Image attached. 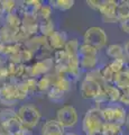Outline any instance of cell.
Returning a JSON list of instances; mask_svg holds the SVG:
<instances>
[{
    "mask_svg": "<svg viewBox=\"0 0 129 135\" xmlns=\"http://www.w3.org/2000/svg\"><path fill=\"white\" fill-rule=\"evenodd\" d=\"M105 119L102 116L101 108L94 107L90 108L85 113L82 120V131L85 134H93V133H101L105 125Z\"/></svg>",
    "mask_w": 129,
    "mask_h": 135,
    "instance_id": "6da1fadb",
    "label": "cell"
},
{
    "mask_svg": "<svg viewBox=\"0 0 129 135\" xmlns=\"http://www.w3.org/2000/svg\"><path fill=\"white\" fill-rule=\"evenodd\" d=\"M83 43L100 51L107 46L108 35L103 28L98 26H91L83 34Z\"/></svg>",
    "mask_w": 129,
    "mask_h": 135,
    "instance_id": "7a4b0ae2",
    "label": "cell"
},
{
    "mask_svg": "<svg viewBox=\"0 0 129 135\" xmlns=\"http://www.w3.org/2000/svg\"><path fill=\"white\" fill-rule=\"evenodd\" d=\"M20 101L18 84L14 81H6L0 86V105L5 108H10Z\"/></svg>",
    "mask_w": 129,
    "mask_h": 135,
    "instance_id": "3957f363",
    "label": "cell"
},
{
    "mask_svg": "<svg viewBox=\"0 0 129 135\" xmlns=\"http://www.w3.org/2000/svg\"><path fill=\"white\" fill-rule=\"evenodd\" d=\"M17 116L22 125L28 129L36 127L40 120V112L38 110V108L30 105L20 106L17 110Z\"/></svg>",
    "mask_w": 129,
    "mask_h": 135,
    "instance_id": "277c9868",
    "label": "cell"
},
{
    "mask_svg": "<svg viewBox=\"0 0 129 135\" xmlns=\"http://www.w3.org/2000/svg\"><path fill=\"white\" fill-rule=\"evenodd\" d=\"M56 122L64 129L74 127L79 122V115L76 109L71 105H65L56 112Z\"/></svg>",
    "mask_w": 129,
    "mask_h": 135,
    "instance_id": "5b68a950",
    "label": "cell"
},
{
    "mask_svg": "<svg viewBox=\"0 0 129 135\" xmlns=\"http://www.w3.org/2000/svg\"><path fill=\"white\" fill-rule=\"evenodd\" d=\"M30 69V77L35 79H39L44 75L51 73L54 69L53 59H45V60L35 61L32 65H29Z\"/></svg>",
    "mask_w": 129,
    "mask_h": 135,
    "instance_id": "8992f818",
    "label": "cell"
},
{
    "mask_svg": "<svg viewBox=\"0 0 129 135\" xmlns=\"http://www.w3.org/2000/svg\"><path fill=\"white\" fill-rule=\"evenodd\" d=\"M116 9H117V1L115 0H103L102 1L99 12L106 24H119L116 17Z\"/></svg>",
    "mask_w": 129,
    "mask_h": 135,
    "instance_id": "52a82bcc",
    "label": "cell"
},
{
    "mask_svg": "<svg viewBox=\"0 0 129 135\" xmlns=\"http://www.w3.org/2000/svg\"><path fill=\"white\" fill-rule=\"evenodd\" d=\"M100 91H101V87L98 83L90 81V80L83 79V81L80 84V95L83 99L94 100L100 94Z\"/></svg>",
    "mask_w": 129,
    "mask_h": 135,
    "instance_id": "ba28073f",
    "label": "cell"
},
{
    "mask_svg": "<svg viewBox=\"0 0 129 135\" xmlns=\"http://www.w3.org/2000/svg\"><path fill=\"white\" fill-rule=\"evenodd\" d=\"M68 41H69L68 34L63 31H55L51 36L47 37L48 45H49V47L52 49L53 52L64 50Z\"/></svg>",
    "mask_w": 129,
    "mask_h": 135,
    "instance_id": "9c48e42d",
    "label": "cell"
},
{
    "mask_svg": "<svg viewBox=\"0 0 129 135\" xmlns=\"http://www.w3.org/2000/svg\"><path fill=\"white\" fill-rule=\"evenodd\" d=\"M38 26L39 23L37 20L36 16L33 15H23L22 16V28L24 32H26L30 37L38 34Z\"/></svg>",
    "mask_w": 129,
    "mask_h": 135,
    "instance_id": "30bf717a",
    "label": "cell"
},
{
    "mask_svg": "<svg viewBox=\"0 0 129 135\" xmlns=\"http://www.w3.org/2000/svg\"><path fill=\"white\" fill-rule=\"evenodd\" d=\"M111 108H112V124H116L118 126H122L125 125L126 122V117H127V110L126 107H123L121 104H110Z\"/></svg>",
    "mask_w": 129,
    "mask_h": 135,
    "instance_id": "8fae6325",
    "label": "cell"
},
{
    "mask_svg": "<svg viewBox=\"0 0 129 135\" xmlns=\"http://www.w3.org/2000/svg\"><path fill=\"white\" fill-rule=\"evenodd\" d=\"M107 56H109L112 60H121L126 63L127 65H129V60L123 51V45L121 44H111L107 47L106 50Z\"/></svg>",
    "mask_w": 129,
    "mask_h": 135,
    "instance_id": "7c38bea8",
    "label": "cell"
},
{
    "mask_svg": "<svg viewBox=\"0 0 129 135\" xmlns=\"http://www.w3.org/2000/svg\"><path fill=\"white\" fill-rule=\"evenodd\" d=\"M64 128L56 119H47L42 126L40 135H64Z\"/></svg>",
    "mask_w": 129,
    "mask_h": 135,
    "instance_id": "4fadbf2b",
    "label": "cell"
},
{
    "mask_svg": "<svg viewBox=\"0 0 129 135\" xmlns=\"http://www.w3.org/2000/svg\"><path fill=\"white\" fill-rule=\"evenodd\" d=\"M34 59V54H33L29 50H27L25 46H23V49L14 54L12 56L8 59V61L17 63V64H22V65H28V63L33 61Z\"/></svg>",
    "mask_w": 129,
    "mask_h": 135,
    "instance_id": "5bb4252c",
    "label": "cell"
},
{
    "mask_svg": "<svg viewBox=\"0 0 129 135\" xmlns=\"http://www.w3.org/2000/svg\"><path fill=\"white\" fill-rule=\"evenodd\" d=\"M47 44H48V42H47L46 37H44L43 35H40V34H37V35L30 37V38L24 44V46L27 50H29L33 54H35L39 49H42L43 46L47 45Z\"/></svg>",
    "mask_w": 129,
    "mask_h": 135,
    "instance_id": "9a60e30c",
    "label": "cell"
},
{
    "mask_svg": "<svg viewBox=\"0 0 129 135\" xmlns=\"http://www.w3.org/2000/svg\"><path fill=\"white\" fill-rule=\"evenodd\" d=\"M101 90L103 91V94L106 95L107 101L109 104H117V103H119L120 90L116 86H113V84L106 83L105 86L101 88Z\"/></svg>",
    "mask_w": 129,
    "mask_h": 135,
    "instance_id": "2e32d148",
    "label": "cell"
},
{
    "mask_svg": "<svg viewBox=\"0 0 129 135\" xmlns=\"http://www.w3.org/2000/svg\"><path fill=\"white\" fill-rule=\"evenodd\" d=\"M5 26L14 31H18L22 27V16L16 11V9L10 14L5 15Z\"/></svg>",
    "mask_w": 129,
    "mask_h": 135,
    "instance_id": "e0dca14e",
    "label": "cell"
},
{
    "mask_svg": "<svg viewBox=\"0 0 129 135\" xmlns=\"http://www.w3.org/2000/svg\"><path fill=\"white\" fill-rule=\"evenodd\" d=\"M20 84V87L23 88V90L25 91V94L27 95V97L34 96L36 94H38L37 91V79L35 78H29L25 81H22V82H18Z\"/></svg>",
    "mask_w": 129,
    "mask_h": 135,
    "instance_id": "ac0fdd59",
    "label": "cell"
},
{
    "mask_svg": "<svg viewBox=\"0 0 129 135\" xmlns=\"http://www.w3.org/2000/svg\"><path fill=\"white\" fill-rule=\"evenodd\" d=\"M116 17H117L119 23L129 18V1L128 0H120V1H117Z\"/></svg>",
    "mask_w": 129,
    "mask_h": 135,
    "instance_id": "d6986e66",
    "label": "cell"
},
{
    "mask_svg": "<svg viewBox=\"0 0 129 135\" xmlns=\"http://www.w3.org/2000/svg\"><path fill=\"white\" fill-rule=\"evenodd\" d=\"M98 63H99V56H84V57H80V68L81 70L84 71H91L98 68Z\"/></svg>",
    "mask_w": 129,
    "mask_h": 135,
    "instance_id": "ffe728a7",
    "label": "cell"
},
{
    "mask_svg": "<svg viewBox=\"0 0 129 135\" xmlns=\"http://www.w3.org/2000/svg\"><path fill=\"white\" fill-rule=\"evenodd\" d=\"M55 32V25H54L53 19L44 20V22H39L38 26V34L43 35L44 37H49L52 34Z\"/></svg>",
    "mask_w": 129,
    "mask_h": 135,
    "instance_id": "44dd1931",
    "label": "cell"
},
{
    "mask_svg": "<svg viewBox=\"0 0 129 135\" xmlns=\"http://www.w3.org/2000/svg\"><path fill=\"white\" fill-rule=\"evenodd\" d=\"M84 79L98 83L101 88L106 84L105 80H103V77H102V73H101V68H95V69H93V70L88 71V72L85 73V78Z\"/></svg>",
    "mask_w": 129,
    "mask_h": 135,
    "instance_id": "7402d4cb",
    "label": "cell"
},
{
    "mask_svg": "<svg viewBox=\"0 0 129 135\" xmlns=\"http://www.w3.org/2000/svg\"><path fill=\"white\" fill-rule=\"evenodd\" d=\"M79 49H80V42H79V40L71 38L66 42L64 51L69 55V57H75V56H79Z\"/></svg>",
    "mask_w": 129,
    "mask_h": 135,
    "instance_id": "603a6c76",
    "label": "cell"
},
{
    "mask_svg": "<svg viewBox=\"0 0 129 135\" xmlns=\"http://www.w3.org/2000/svg\"><path fill=\"white\" fill-rule=\"evenodd\" d=\"M48 5L51 6L53 9L55 8L57 10L65 11L73 7L74 1L73 0H51V1H48Z\"/></svg>",
    "mask_w": 129,
    "mask_h": 135,
    "instance_id": "cb8c5ba5",
    "label": "cell"
},
{
    "mask_svg": "<svg viewBox=\"0 0 129 135\" xmlns=\"http://www.w3.org/2000/svg\"><path fill=\"white\" fill-rule=\"evenodd\" d=\"M16 33H17V31H14V29H10V28L5 26L1 31H0V41L5 44L16 43L15 42Z\"/></svg>",
    "mask_w": 129,
    "mask_h": 135,
    "instance_id": "d4e9b609",
    "label": "cell"
},
{
    "mask_svg": "<svg viewBox=\"0 0 129 135\" xmlns=\"http://www.w3.org/2000/svg\"><path fill=\"white\" fill-rule=\"evenodd\" d=\"M113 86L117 87L119 90L125 89V88H129V75L126 72V70H123L122 72H120L116 75Z\"/></svg>",
    "mask_w": 129,
    "mask_h": 135,
    "instance_id": "484cf974",
    "label": "cell"
},
{
    "mask_svg": "<svg viewBox=\"0 0 129 135\" xmlns=\"http://www.w3.org/2000/svg\"><path fill=\"white\" fill-rule=\"evenodd\" d=\"M102 135H123L122 127L112 123H105L101 131Z\"/></svg>",
    "mask_w": 129,
    "mask_h": 135,
    "instance_id": "4316f807",
    "label": "cell"
},
{
    "mask_svg": "<svg viewBox=\"0 0 129 135\" xmlns=\"http://www.w3.org/2000/svg\"><path fill=\"white\" fill-rule=\"evenodd\" d=\"M52 14H53V8L49 5H44L43 3V6L40 7V9L37 12L36 18L38 20V23L44 22V20L52 19Z\"/></svg>",
    "mask_w": 129,
    "mask_h": 135,
    "instance_id": "83f0119b",
    "label": "cell"
},
{
    "mask_svg": "<svg viewBox=\"0 0 129 135\" xmlns=\"http://www.w3.org/2000/svg\"><path fill=\"white\" fill-rule=\"evenodd\" d=\"M51 88H52V81H51V78H49L48 74L37 79V91H38L39 94L47 92Z\"/></svg>",
    "mask_w": 129,
    "mask_h": 135,
    "instance_id": "f1b7e54d",
    "label": "cell"
},
{
    "mask_svg": "<svg viewBox=\"0 0 129 135\" xmlns=\"http://www.w3.org/2000/svg\"><path fill=\"white\" fill-rule=\"evenodd\" d=\"M99 54V51L95 50L92 46L88 44L82 43L80 44V49H79V57H84V56H97Z\"/></svg>",
    "mask_w": 129,
    "mask_h": 135,
    "instance_id": "f546056e",
    "label": "cell"
},
{
    "mask_svg": "<svg viewBox=\"0 0 129 135\" xmlns=\"http://www.w3.org/2000/svg\"><path fill=\"white\" fill-rule=\"evenodd\" d=\"M47 97H48V99L49 100H52V101H56V103H59V101H62L64 99V97H65V92L64 91H62L61 89H59V88H56V87H52L51 89H49L47 92Z\"/></svg>",
    "mask_w": 129,
    "mask_h": 135,
    "instance_id": "4dcf8cb0",
    "label": "cell"
},
{
    "mask_svg": "<svg viewBox=\"0 0 129 135\" xmlns=\"http://www.w3.org/2000/svg\"><path fill=\"white\" fill-rule=\"evenodd\" d=\"M16 6H17V1H15V0H0V7H1L3 16L15 11Z\"/></svg>",
    "mask_w": 129,
    "mask_h": 135,
    "instance_id": "1f68e13d",
    "label": "cell"
},
{
    "mask_svg": "<svg viewBox=\"0 0 129 135\" xmlns=\"http://www.w3.org/2000/svg\"><path fill=\"white\" fill-rule=\"evenodd\" d=\"M101 73H102V77L103 80H105L106 83H109V84H113L115 82V79H116V73L112 72V70L109 68V65L106 64L101 68Z\"/></svg>",
    "mask_w": 129,
    "mask_h": 135,
    "instance_id": "d6a6232c",
    "label": "cell"
},
{
    "mask_svg": "<svg viewBox=\"0 0 129 135\" xmlns=\"http://www.w3.org/2000/svg\"><path fill=\"white\" fill-rule=\"evenodd\" d=\"M108 65H109V68L112 70V72L116 73V74L122 72L125 70V68L127 66L126 63L121 60H112L110 63H108Z\"/></svg>",
    "mask_w": 129,
    "mask_h": 135,
    "instance_id": "836d02e7",
    "label": "cell"
},
{
    "mask_svg": "<svg viewBox=\"0 0 129 135\" xmlns=\"http://www.w3.org/2000/svg\"><path fill=\"white\" fill-rule=\"evenodd\" d=\"M119 104H121L123 107H129V88L120 90V99Z\"/></svg>",
    "mask_w": 129,
    "mask_h": 135,
    "instance_id": "e575fe53",
    "label": "cell"
},
{
    "mask_svg": "<svg viewBox=\"0 0 129 135\" xmlns=\"http://www.w3.org/2000/svg\"><path fill=\"white\" fill-rule=\"evenodd\" d=\"M8 81V72H7V63L0 64V83Z\"/></svg>",
    "mask_w": 129,
    "mask_h": 135,
    "instance_id": "d590c367",
    "label": "cell"
},
{
    "mask_svg": "<svg viewBox=\"0 0 129 135\" xmlns=\"http://www.w3.org/2000/svg\"><path fill=\"white\" fill-rule=\"evenodd\" d=\"M101 3H102L101 0H88V1H86V5H88L91 8V9H93L95 11H99L100 10Z\"/></svg>",
    "mask_w": 129,
    "mask_h": 135,
    "instance_id": "8d00e7d4",
    "label": "cell"
},
{
    "mask_svg": "<svg viewBox=\"0 0 129 135\" xmlns=\"http://www.w3.org/2000/svg\"><path fill=\"white\" fill-rule=\"evenodd\" d=\"M120 28H121V31L126 34H129V18L122 20V22H120Z\"/></svg>",
    "mask_w": 129,
    "mask_h": 135,
    "instance_id": "74e56055",
    "label": "cell"
},
{
    "mask_svg": "<svg viewBox=\"0 0 129 135\" xmlns=\"http://www.w3.org/2000/svg\"><path fill=\"white\" fill-rule=\"evenodd\" d=\"M123 51H125L126 56L128 57V60H129V42H127V43L123 45Z\"/></svg>",
    "mask_w": 129,
    "mask_h": 135,
    "instance_id": "f35d334b",
    "label": "cell"
},
{
    "mask_svg": "<svg viewBox=\"0 0 129 135\" xmlns=\"http://www.w3.org/2000/svg\"><path fill=\"white\" fill-rule=\"evenodd\" d=\"M5 27V16H0V31Z\"/></svg>",
    "mask_w": 129,
    "mask_h": 135,
    "instance_id": "ab89813d",
    "label": "cell"
},
{
    "mask_svg": "<svg viewBox=\"0 0 129 135\" xmlns=\"http://www.w3.org/2000/svg\"><path fill=\"white\" fill-rule=\"evenodd\" d=\"M125 126H126L127 129L129 131V113H127V117H126V122H125Z\"/></svg>",
    "mask_w": 129,
    "mask_h": 135,
    "instance_id": "60d3db41",
    "label": "cell"
},
{
    "mask_svg": "<svg viewBox=\"0 0 129 135\" xmlns=\"http://www.w3.org/2000/svg\"><path fill=\"white\" fill-rule=\"evenodd\" d=\"M3 50H5V43H2V42L0 41V55H2Z\"/></svg>",
    "mask_w": 129,
    "mask_h": 135,
    "instance_id": "b9f144b4",
    "label": "cell"
},
{
    "mask_svg": "<svg viewBox=\"0 0 129 135\" xmlns=\"http://www.w3.org/2000/svg\"><path fill=\"white\" fill-rule=\"evenodd\" d=\"M125 70H126V72L128 73V75H129V65H127L126 68H125Z\"/></svg>",
    "mask_w": 129,
    "mask_h": 135,
    "instance_id": "7bdbcfd3",
    "label": "cell"
},
{
    "mask_svg": "<svg viewBox=\"0 0 129 135\" xmlns=\"http://www.w3.org/2000/svg\"><path fill=\"white\" fill-rule=\"evenodd\" d=\"M64 135H76V134H74V133H68V134H64Z\"/></svg>",
    "mask_w": 129,
    "mask_h": 135,
    "instance_id": "ee69618b",
    "label": "cell"
},
{
    "mask_svg": "<svg viewBox=\"0 0 129 135\" xmlns=\"http://www.w3.org/2000/svg\"><path fill=\"white\" fill-rule=\"evenodd\" d=\"M0 16H3L2 15V11H1V7H0Z\"/></svg>",
    "mask_w": 129,
    "mask_h": 135,
    "instance_id": "f6af8a7d",
    "label": "cell"
}]
</instances>
